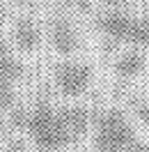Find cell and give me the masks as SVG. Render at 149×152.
<instances>
[{"mask_svg":"<svg viewBox=\"0 0 149 152\" xmlns=\"http://www.w3.org/2000/svg\"><path fill=\"white\" fill-rule=\"evenodd\" d=\"M25 129L30 132L32 141L39 150L44 152H55L60 148L69 145V136L64 132V124H62V118H60V111H55L48 102H37V106L25 113Z\"/></svg>","mask_w":149,"mask_h":152,"instance_id":"obj_1","label":"cell"},{"mask_svg":"<svg viewBox=\"0 0 149 152\" xmlns=\"http://www.w3.org/2000/svg\"><path fill=\"white\" fill-rule=\"evenodd\" d=\"M96 148L106 150H129L135 143V134L129 120L117 111H103L96 118V132H94Z\"/></svg>","mask_w":149,"mask_h":152,"instance_id":"obj_2","label":"cell"},{"mask_svg":"<svg viewBox=\"0 0 149 152\" xmlns=\"http://www.w3.org/2000/svg\"><path fill=\"white\" fill-rule=\"evenodd\" d=\"M92 83V67L78 62V60H64L55 69V86L67 97H78Z\"/></svg>","mask_w":149,"mask_h":152,"instance_id":"obj_3","label":"cell"},{"mask_svg":"<svg viewBox=\"0 0 149 152\" xmlns=\"http://www.w3.org/2000/svg\"><path fill=\"white\" fill-rule=\"evenodd\" d=\"M135 21L138 19L126 14V12H108V14H103L99 19V28L112 42H131Z\"/></svg>","mask_w":149,"mask_h":152,"instance_id":"obj_4","label":"cell"},{"mask_svg":"<svg viewBox=\"0 0 149 152\" xmlns=\"http://www.w3.org/2000/svg\"><path fill=\"white\" fill-rule=\"evenodd\" d=\"M51 42H53V48L62 56H71L78 48V35L64 16H57L51 23Z\"/></svg>","mask_w":149,"mask_h":152,"instance_id":"obj_5","label":"cell"},{"mask_svg":"<svg viewBox=\"0 0 149 152\" xmlns=\"http://www.w3.org/2000/svg\"><path fill=\"white\" fill-rule=\"evenodd\" d=\"M60 118H62V124H64V132L69 136V141L76 143L80 141L85 134H87V127H90V113L85 111L83 106H67L60 111Z\"/></svg>","mask_w":149,"mask_h":152,"instance_id":"obj_6","label":"cell"},{"mask_svg":"<svg viewBox=\"0 0 149 152\" xmlns=\"http://www.w3.org/2000/svg\"><path fill=\"white\" fill-rule=\"evenodd\" d=\"M23 76V65L12 56V51L0 37V86L14 88V83Z\"/></svg>","mask_w":149,"mask_h":152,"instance_id":"obj_7","label":"cell"},{"mask_svg":"<svg viewBox=\"0 0 149 152\" xmlns=\"http://www.w3.org/2000/svg\"><path fill=\"white\" fill-rule=\"evenodd\" d=\"M14 42L21 51H35L39 46V28L32 19H19L16 28H14Z\"/></svg>","mask_w":149,"mask_h":152,"instance_id":"obj_8","label":"cell"},{"mask_svg":"<svg viewBox=\"0 0 149 152\" xmlns=\"http://www.w3.org/2000/svg\"><path fill=\"white\" fill-rule=\"evenodd\" d=\"M145 69V56L140 53V51H126V53H122L117 58V62H115V74L119 76V78H135Z\"/></svg>","mask_w":149,"mask_h":152,"instance_id":"obj_9","label":"cell"},{"mask_svg":"<svg viewBox=\"0 0 149 152\" xmlns=\"http://www.w3.org/2000/svg\"><path fill=\"white\" fill-rule=\"evenodd\" d=\"M129 44L140 48H147L149 51V16H142V19L135 21V28H133V37H131Z\"/></svg>","mask_w":149,"mask_h":152,"instance_id":"obj_10","label":"cell"},{"mask_svg":"<svg viewBox=\"0 0 149 152\" xmlns=\"http://www.w3.org/2000/svg\"><path fill=\"white\" fill-rule=\"evenodd\" d=\"M14 106V88L0 86V113H7Z\"/></svg>","mask_w":149,"mask_h":152,"instance_id":"obj_11","label":"cell"},{"mask_svg":"<svg viewBox=\"0 0 149 152\" xmlns=\"http://www.w3.org/2000/svg\"><path fill=\"white\" fill-rule=\"evenodd\" d=\"M135 113H138V118L149 127V104H145V102H142V104H135Z\"/></svg>","mask_w":149,"mask_h":152,"instance_id":"obj_12","label":"cell"},{"mask_svg":"<svg viewBox=\"0 0 149 152\" xmlns=\"http://www.w3.org/2000/svg\"><path fill=\"white\" fill-rule=\"evenodd\" d=\"M126 152H149V143H140V141H135Z\"/></svg>","mask_w":149,"mask_h":152,"instance_id":"obj_13","label":"cell"},{"mask_svg":"<svg viewBox=\"0 0 149 152\" xmlns=\"http://www.w3.org/2000/svg\"><path fill=\"white\" fill-rule=\"evenodd\" d=\"M103 5H112V7H117V5H124V2H129V0H101Z\"/></svg>","mask_w":149,"mask_h":152,"instance_id":"obj_14","label":"cell"},{"mask_svg":"<svg viewBox=\"0 0 149 152\" xmlns=\"http://www.w3.org/2000/svg\"><path fill=\"white\" fill-rule=\"evenodd\" d=\"M96 152H126V150H106V148H96Z\"/></svg>","mask_w":149,"mask_h":152,"instance_id":"obj_15","label":"cell"},{"mask_svg":"<svg viewBox=\"0 0 149 152\" xmlns=\"http://www.w3.org/2000/svg\"><path fill=\"white\" fill-rule=\"evenodd\" d=\"M64 2H74V5H83L85 0H64Z\"/></svg>","mask_w":149,"mask_h":152,"instance_id":"obj_16","label":"cell"},{"mask_svg":"<svg viewBox=\"0 0 149 152\" xmlns=\"http://www.w3.org/2000/svg\"><path fill=\"white\" fill-rule=\"evenodd\" d=\"M23 2H28V0H23Z\"/></svg>","mask_w":149,"mask_h":152,"instance_id":"obj_17","label":"cell"}]
</instances>
